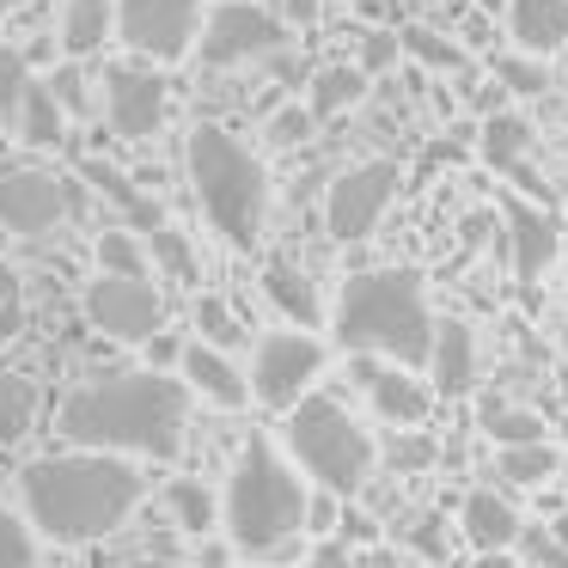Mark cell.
Instances as JSON below:
<instances>
[{"label": "cell", "instance_id": "cell-1", "mask_svg": "<svg viewBox=\"0 0 568 568\" xmlns=\"http://www.w3.org/2000/svg\"><path fill=\"white\" fill-rule=\"evenodd\" d=\"M55 428L80 453H141V458H178L190 428V392L172 373H104L62 397Z\"/></svg>", "mask_w": 568, "mask_h": 568}, {"label": "cell", "instance_id": "cell-2", "mask_svg": "<svg viewBox=\"0 0 568 568\" xmlns=\"http://www.w3.org/2000/svg\"><path fill=\"white\" fill-rule=\"evenodd\" d=\"M141 465L111 453H55V458H31L19 470V501L38 538L55 544H92L111 538L141 501Z\"/></svg>", "mask_w": 568, "mask_h": 568}, {"label": "cell", "instance_id": "cell-3", "mask_svg": "<svg viewBox=\"0 0 568 568\" xmlns=\"http://www.w3.org/2000/svg\"><path fill=\"white\" fill-rule=\"evenodd\" d=\"M306 483L275 453V440L251 434L233 458V477L221 489V526L245 562H294L306 531Z\"/></svg>", "mask_w": 568, "mask_h": 568}, {"label": "cell", "instance_id": "cell-4", "mask_svg": "<svg viewBox=\"0 0 568 568\" xmlns=\"http://www.w3.org/2000/svg\"><path fill=\"white\" fill-rule=\"evenodd\" d=\"M434 306H428V287H422L416 270H361L343 282L331 312V331L348 355H367V361H392V367L416 373L428 367V348H434Z\"/></svg>", "mask_w": 568, "mask_h": 568}, {"label": "cell", "instance_id": "cell-5", "mask_svg": "<svg viewBox=\"0 0 568 568\" xmlns=\"http://www.w3.org/2000/svg\"><path fill=\"white\" fill-rule=\"evenodd\" d=\"M184 165H190V190H196L214 233L233 251H257L263 221H270V172H263L257 153L233 129L196 123L184 141Z\"/></svg>", "mask_w": 568, "mask_h": 568}, {"label": "cell", "instance_id": "cell-6", "mask_svg": "<svg viewBox=\"0 0 568 568\" xmlns=\"http://www.w3.org/2000/svg\"><path fill=\"white\" fill-rule=\"evenodd\" d=\"M287 465L300 470V477H312L324 495H361L373 477V465H379V446L367 440V428H361L355 416H348V404H336V397L312 392L300 397L294 409H287Z\"/></svg>", "mask_w": 568, "mask_h": 568}, {"label": "cell", "instance_id": "cell-7", "mask_svg": "<svg viewBox=\"0 0 568 568\" xmlns=\"http://www.w3.org/2000/svg\"><path fill=\"white\" fill-rule=\"evenodd\" d=\"M324 373V343L312 331H270L257 336L251 355V397L263 409H294L300 397H312V379Z\"/></svg>", "mask_w": 568, "mask_h": 568}, {"label": "cell", "instance_id": "cell-8", "mask_svg": "<svg viewBox=\"0 0 568 568\" xmlns=\"http://www.w3.org/2000/svg\"><path fill=\"white\" fill-rule=\"evenodd\" d=\"M202 38V0H116V43L141 62H184Z\"/></svg>", "mask_w": 568, "mask_h": 568}, {"label": "cell", "instance_id": "cell-9", "mask_svg": "<svg viewBox=\"0 0 568 568\" xmlns=\"http://www.w3.org/2000/svg\"><path fill=\"white\" fill-rule=\"evenodd\" d=\"M397 196V160H361L348 172H336V184L324 190V226L336 245H361L373 226L385 221Z\"/></svg>", "mask_w": 568, "mask_h": 568}, {"label": "cell", "instance_id": "cell-10", "mask_svg": "<svg viewBox=\"0 0 568 568\" xmlns=\"http://www.w3.org/2000/svg\"><path fill=\"white\" fill-rule=\"evenodd\" d=\"M80 312L99 336L111 343H141L148 348L153 336L165 331V300L153 282H123V275H92L87 294H80Z\"/></svg>", "mask_w": 568, "mask_h": 568}, {"label": "cell", "instance_id": "cell-11", "mask_svg": "<svg viewBox=\"0 0 568 568\" xmlns=\"http://www.w3.org/2000/svg\"><path fill=\"white\" fill-rule=\"evenodd\" d=\"M287 43V26L257 7V0H221L209 19H202V68H239V62H257V55H275Z\"/></svg>", "mask_w": 568, "mask_h": 568}, {"label": "cell", "instance_id": "cell-12", "mask_svg": "<svg viewBox=\"0 0 568 568\" xmlns=\"http://www.w3.org/2000/svg\"><path fill=\"white\" fill-rule=\"evenodd\" d=\"M74 190L55 172H38V165H0V233L13 239H38L50 233L62 214H74Z\"/></svg>", "mask_w": 568, "mask_h": 568}, {"label": "cell", "instance_id": "cell-13", "mask_svg": "<svg viewBox=\"0 0 568 568\" xmlns=\"http://www.w3.org/2000/svg\"><path fill=\"white\" fill-rule=\"evenodd\" d=\"M104 116L123 141H148L160 135L165 123V80L153 68H135V62H111L104 68Z\"/></svg>", "mask_w": 568, "mask_h": 568}, {"label": "cell", "instance_id": "cell-14", "mask_svg": "<svg viewBox=\"0 0 568 568\" xmlns=\"http://www.w3.org/2000/svg\"><path fill=\"white\" fill-rule=\"evenodd\" d=\"M355 379H361V392H367L373 416L392 422V428H422V416L434 409V392L422 385V373H404V367H392V361L355 355Z\"/></svg>", "mask_w": 568, "mask_h": 568}, {"label": "cell", "instance_id": "cell-15", "mask_svg": "<svg viewBox=\"0 0 568 568\" xmlns=\"http://www.w3.org/2000/svg\"><path fill=\"white\" fill-rule=\"evenodd\" d=\"M178 373H184V392L202 397V404H214V409H245L251 404L245 367H239L233 355H221V348H209V343H184Z\"/></svg>", "mask_w": 568, "mask_h": 568}, {"label": "cell", "instance_id": "cell-16", "mask_svg": "<svg viewBox=\"0 0 568 568\" xmlns=\"http://www.w3.org/2000/svg\"><path fill=\"white\" fill-rule=\"evenodd\" d=\"M470 385H477V336H470V324L440 318L434 324V348H428V392L465 397Z\"/></svg>", "mask_w": 568, "mask_h": 568}, {"label": "cell", "instance_id": "cell-17", "mask_svg": "<svg viewBox=\"0 0 568 568\" xmlns=\"http://www.w3.org/2000/svg\"><path fill=\"white\" fill-rule=\"evenodd\" d=\"M507 239H514L519 282H538V275L556 263V251H562V233H556V221L538 209V202H507Z\"/></svg>", "mask_w": 568, "mask_h": 568}, {"label": "cell", "instance_id": "cell-18", "mask_svg": "<svg viewBox=\"0 0 568 568\" xmlns=\"http://www.w3.org/2000/svg\"><path fill=\"white\" fill-rule=\"evenodd\" d=\"M507 38L531 62L568 50V0H507Z\"/></svg>", "mask_w": 568, "mask_h": 568}, {"label": "cell", "instance_id": "cell-19", "mask_svg": "<svg viewBox=\"0 0 568 568\" xmlns=\"http://www.w3.org/2000/svg\"><path fill=\"white\" fill-rule=\"evenodd\" d=\"M263 300H270L275 312H282L294 331H312V324L324 318V306H318V287L306 282V275L294 270V263H270L263 270Z\"/></svg>", "mask_w": 568, "mask_h": 568}, {"label": "cell", "instance_id": "cell-20", "mask_svg": "<svg viewBox=\"0 0 568 568\" xmlns=\"http://www.w3.org/2000/svg\"><path fill=\"white\" fill-rule=\"evenodd\" d=\"M160 501H165V514H172V526L190 531V538H209V531L221 526V495L202 477H172L160 489Z\"/></svg>", "mask_w": 568, "mask_h": 568}, {"label": "cell", "instance_id": "cell-21", "mask_svg": "<svg viewBox=\"0 0 568 568\" xmlns=\"http://www.w3.org/2000/svg\"><path fill=\"white\" fill-rule=\"evenodd\" d=\"M80 172H87V184L99 190V196H111L116 209L129 214V233H141V239H148L153 226H165V221H160V202H153L148 190H135V184H129V178L116 172V165H104V160H80Z\"/></svg>", "mask_w": 568, "mask_h": 568}, {"label": "cell", "instance_id": "cell-22", "mask_svg": "<svg viewBox=\"0 0 568 568\" xmlns=\"http://www.w3.org/2000/svg\"><path fill=\"white\" fill-rule=\"evenodd\" d=\"M465 538H470V550H507V544H519V514L501 495L470 489L465 495Z\"/></svg>", "mask_w": 568, "mask_h": 568}, {"label": "cell", "instance_id": "cell-23", "mask_svg": "<svg viewBox=\"0 0 568 568\" xmlns=\"http://www.w3.org/2000/svg\"><path fill=\"white\" fill-rule=\"evenodd\" d=\"M104 38H116V0H68V13H62V50H68V62L104 50Z\"/></svg>", "mask_w": 568, "mask_h": 568}, {"label": "cell", "instance_id": "cell-24", "mask_svg": "<svg viewBox=\"0 0 568 568\" xmlns=\"http://www.w3.org/2000/svg\"><path fill=\"white\" fill-rule=\"evenodd\" d=\"M483 160L495 165V172H507V178H519L526 172V153H531V123L519 111H495L489 123H483Z\"/></svg>", "mask_w": 568, "mask_h": 568}, {"label": "cell", "instance_id": "cell-25", "mask_svg": "<svg viewBox=\"0 0 568 568\" xmlns=\"http://www.w3.org/2000/svg\"><path fill=\"white\" fill-rule=\"evenodd\" d=\"M361 99H367V74L348 68V62H336V68H318V74H312L306 111L312 116H336V111H348V104H361Z\"/></svg>", "mask_w": 568, "mask_h": 568}, {"label": "cell", "instance_id": "cell-26", "mask_svg": "<svg viewBox=\"0 0 568 568\" xmlns=\"http://www.w3.org/2000/svg\"><path fill=\"white\" fill-rule=\"evenodd\" d=\"M99 275H123V282H148V245H141L135 233H129V226H104L99 233Z\"/></svg>", "mask_w": 568, "mask_h": 568}, {"label": "cell", "instance_id": "cell-27", "mask_svg": "<svg viewBox=\"0 0 568 568\" xmlns=\"http://www.w3.org/2000/svg\"><path fill=\"white\" fill-rule=\"evenodd\" d=\"M495 465H501L507 483H519V489H538V483L556 477L562 453H556L550 440H531V446H501V453H495Z\"/></svg>", "mask_w": 568, "mask_h": 568}, {"label": "cell", "instance_id": "cell-28", "mask_svg": "<svg viewBox=\"0 0 568 568\" xmlns=\"http://www.w3.org/2000/svg\"><path fill=\"white\" fill-rule=\"evenodd\" d=\"M477 422H483V434H489L495 446H531V440H544V416H538V409H514V404H501V397H489Z\"/></svg>", "mask_w": 568, "mask_h": 568}, {"label": "cell", "instance_id": "cell-29", "mask_svg": "<svg viewBox=\"0 0 568 568\" xmlns=\"http://www.w3.org/2000/svg\"><path fill=\"white\" fill-rule=\"evenodd\" d=\"M31 422H38V385L19 373H0V446L26 440Z\"/></svg>", "mask_w": 568, "mask_h": 568}, {"label": "cell", "instance_id": "cell-30", "mask_svg": "<svg viewBox=\"0 0 568 568\" xmlns=\"http://www.w3.org/2000/svg\"><path fill=\"white\" fill-rule=\"evenodd\" d=\"M62 104L50 99V87H43V80H31V92L26 99H19V135L31 141V148H55V141H62Z\"/></svg>", "mask_w": 568, "mask_h": 568}, {"label": "cell", "instance_id": "cell-31", "mask_svg": "<svg viewBox=\"0 0 568 568\" xmlns=\"http://www.w3.org/2000/svg\"><path fill=\"white\" fill-rule=\"evenodd\" d=\"M397 43H404V55H416L422 68H440V74H465V68H470V55L458 50L453 38H440V31H428V26H409V31H397Z\"/></svg>", "mask_w": 568, "mask_h": 568}, {"label": "cell", "instance_id": "cell-32", "mask_svg": "<svg viewBox=\"0 0 568 568\" xmlns=\"http://www.w3.org/2000/svg\"><path fill=\"white\" fill-rule=\"evenodd\" d=\"M148 263H153V270H160V275H172V282H196V251H190V239L184 233H178V226H153V233H148Z\"/></svg>", "mask_w": 568, "mask_h": 568}, {"label": "cell", "instance_id": "cell-33", "mask_svg": "<svg viewBox=\"0 0 568 568\" xmlns=\"http://www.w3.org/2000/svg\"><path fill=\"white\" fill-rule=\"evenodd\" d=\"M196 343L221 348V355L245 348V324L233 318V306H226V300H214V294H202V300H196Z\"/></svg>", "mask_w": 568, "mask_h": 568}, {"label": "cell", "instance_id": "cell-34", "mask_svg": "<svg viewBox=\"0 0 568 568\" xmlns=\"http://www.w3.org/2000/svg\"><path fill=\"white\" fill-rule=\"evenodd\" d=\"M0 568H43L38 531H31V519L13 514V507H0Z\"/></svg>", "mask_w": 568, "mask_h": 568}, {"label": "cell", "instance_id": "cell-35", "mask_svg": "<svg viewBox=\"0 0 568 568\" xmlns=\"http://www.w3.org/2000/svg\"><path fill=\"white\" fill-rule=\"evenodd\" d=\"M434 434H416V428H397L392 434V446H385V465L392 470H404V477H416V470H428L434 465Z\"/></svg>", "mask_w": 568, "mask_h": 568}, {"label": "cell", "instance_id": "cell-36", "mask_svg": "<svg viewBox=\"0 0 568 568\" xmlns=\"http://www.w3.org/2000/svg\"><path fill=\"white\" fill-rule=\"evenodd\" d=\"M495 80H501L507 92H519V99H538V92H550V74H544L531 55H501V62H495Z\"/></svg>", "mask_w": 568, "mask_h": 568}, {"label": "cell", "instance_id": "cell-37", "mask_svg": "<svg viewBox=\"0 0 568 568\" xmlns=\"http://www.w3.org/2000/svg\"><path fill=\"white\" fill-rule=\"evenodd\" d=\"M31 92V62L0 43V116H19V99Z\"/></svg>", "mask_w": 568, "mask_h": 568}, {"label": "cell", "instance_id": "cell-38", "mask_svg": "<svg viewBox=\"0 0 568 568\" xmlns=\"http://www.w3.org/2000/svg\"><path fill=\"white\" fill-rule=\"evenodd\" d=\"M43 87H50V99L62 104V116H87V111H92V99H87V74H80L74 62L55 68V74L43 80Z\"/></svg>", "mask_w": 568, "mask_h": 568}, {"label": "cell", "instance_id": "cell-39", "mask_svg": "<svg viewBox=\"0 0 568 568\" xmlns=\"http://www.w3.org/2000/svg\"><path fill=\"white\" fill-rule=\"evenodd\" d=\"M312 129H318V116H312L306 104H282V111L270 116V141H275V148H300V141H312Z\"/></svg>", "mask_w": 568, "mask_h": 568}, {"label": "cell", "instance_id": "cell-40", "mask_svg": "<svg viewBox=\"0 0 568 568\" xmlns=\"http://www.w3.org/2000/svg\"><path fill=\"white\" fill-rule=\"evenodd\" d=\"M397 55H404V43H397V31H367L361 38V74H385V68H397Z\"/></svg>", "mask_w": 568, "mask_h": 568}, {"label": "cell", "instance_id": "cell-41", "mask_svg": "<svg viewBox=\"0 0 568 568\" xmlns=\"http://www.w3.org/2000/svg\"><path fill=\"white\" fill-rule=\"evenodd\" d=\"M531 550V568H568V538H556V531H519Z\"/></svg>", "mask_w": 568, "mask_h": 568}, {"label": "cell", "instance_id": "cell-42", "mask_svg": "<svg viewBox=\"0 0 568 568\" xmlns=\"http://www.w3.org/2000/svg\"><path fill=\"white\" fill-rule=\"evenodd\" d=\"M343 526V501H336V495H306V531H318V544L331 538V531Z\"/></svg>", "mask_w": 568, "mask_h": 568}, {"label": "cell", "instance_id": "cell-43", "mask_svg": "<svg viewBox=\"0 0 568 568\" xmlns=\"http://www.w3.org/2000/svg\"><path fill=\"white\" fill-rule=\"evenodd\" d=\"M300 568H361V562L348 556V544L324 538V544H312V550H306V562H300Z\"/></svg>", "mask_w": 568, "mask_h": 568}, {"label": "cell", "instance_id": "cell-44", "mask_svg": "<svg viewBox=\"0 0 568 568\" xmlns=\"http://www.w3.org/2000/svg\"><path fill=\"white\" fill-rule=\"evenodd\" d=\"M178 355H184V343H178L172 331H160L148 343V373H165V367H178Z\"/></svg>", "mask_w": 568, "mask_h": 568}, {"label": "cell", "instance_id": "cell-45", "mask_svg": "<svg viewBox=\"0 0 568 568\" xmlns=\"http://www.w3.org/2000/svg\"><path fill=\"white\" fill-rule=\"evenodd\" d=\"M409 538H416V550H428V556H446V550H440V526H434V519H428V526H416Z\"/></svg>", "mask_w": 568, "mask_h": 568}, {"label": "cell", "instance_id": "cell-46", "mask_svg": "<svg viewBox=\"0 0 568 568\" xmlns=\"http://www.w3.org/2000/svg\"><path fill=\"white\" fill-rule=\"evenodd\" d=\"M318 13V0H294V19H312Z\"/></svg>", "mask_w": 568, "mask_h": 568}, {"label": "cell", "instance_id": "cell-47", "mask_svg": "<svg viewBox=\"0 0 568 568\" xmlns=\"http://www.w3.org/2000/svg\"><path fill=\"white\" fill-rule=\"evenodd\" d=\"M19 7H26V0H0V13H19Z\"/></svg>", "mask_w": 568, "mask_h": 568}, {"label": "cell", "instance_id": "cell-48", "mask_svg": "<svg viewBox=\"0 0 568 568\" xmlns=\"http://www.w3.org/2000/svg\"><path fill=\"white\" fill-rule=\"evenodd\" d=\"M209 568H226V556H221V550H214V556H209Z\"/></svg>", "mask_w": 568, "mask_h": 568}, {"label": "cell", "instance_id": "cell-49", "mask_svg": "<svg viewBox=\"0 0 568 568\" xmlns=\"http://www.w3.org/2000/svg\"><path fill=\"white\" fill-rule=\"evenodd\" d=\"M348 7H373V0H348Z\"/></svg>", "mask_w": 568, "mask_h": 568}]
</instances>
